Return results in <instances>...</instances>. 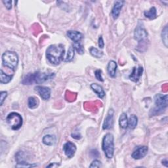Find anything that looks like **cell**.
I'll return each instance as SVG.
<instances>
[{
  "mask_svg": "<svg viewBox=\"0 0 168 168\" xmlns=\"http://www.w3.org/2000/svg\"><path fill=\"white\" fill-rule=\"evenodd\" d=\"M64 53L65 49L62 44H54L47 48L46 57L51 64L58 65L63 60Z\"/></svg>",
  "mask_w": 168,
  "mask_h": 168,
  "instance_id": "cell-1",
  "label": "cell"
},
{
  "mask_svg": "<svg viewBox=\"0 0 168 168\" xmlns=\"http://www.w3.org/2000/svg\"><path fill=\"white\" fill-rule=\"evenodd\" d=\"M89 167H101L102 163L98 160H95L94 161L92 162V163L91 164Z\"/></svg>",
  "mask_w": 168,
  "mask_h": 168,
  "instance_id": "cell-30",
  "label": "cell"
},
{
  "mask_svg": "<svg viewBox=\"0 0 168 168\" xmlns=\"http://www.w3.org/2000/svg\"><path fill=\"white\" fill-rule=\"evenodd\" d=\"M75 51V50H74V48L72 46H71L69 48L67 58H66V59H65V61H66V62H70V61H72L73 60V58H74V55H75V51Z\"/></svg>",
  "mask_w": 168,
  "mask_h": 168,
  "instance_id": "cell-24",
  "label": "cell"
},
{
  "mask_svg": "<svg viewBox=\"0 0 168 168\" xmlns=\"http://www.w3.org/2000/svg\"><path fill=\"white\" fill-rule=\"evenodd\" d=\"M144 16L150 20L155 19L157 17L156 15V9L154 7H151L149 11H146L144 13Z\"/></svg>",
  "mask_w": 168,
  "mask_h": 168,
  "instance_id": "cell-20",
  "label": "cell"
},
{
  "mask_svg": "<svg viewBox=\"0 0 168 168\" xmlns=\"http://www.w3.org/2000/svg\"><path fill=\"white\" fill-rule=\"evenodd\" d=\"M39 101L34 97H30L28 99V106L30 109H34L38 106Z\"/></svg>",
  "mask_w": 168,
  "mask_h": 168,
  "instance_id": "cell-22",
  "label": "cell"
},
{
  "mask_svg": "<svg viewBox=\"0 0 168 168\" xmlns=\"http://www.w3.org/2000/svg\"><path fill=\"white\" fill-rule=\"evenodd\" d=\"M73 47L74 48V50L76 51L80 55H82L84 53V48L83 47L82 45L81 44L80 42L78 43H74L73 44Z\"/></svg>",
  "mask_w": 168,
  "mask_h": 168,
  "instance_id": "cell-26",
  "label": "cell"
},
{
  "mask_svg": "<svg viewBox=\"0 0 168 168\" xmlns=\"http://www.w3.org/2000/svg\"><path fill=\"white\" fill-rule=\"evenodd\" d=\"M95 78L97 80H99V82H104L103 78L102 76V71L101 70H97L95 72Z\"/></svg>",
  "mask_w": 168,
  "mask_h": 168,
  "instance_id": "cell-28",
  "label": "cell"
},
{
  "mask_svg": "<svg viewBox=\"0 0 168 168\" xmlns=\"http://www.w3.org/2000/svg\"><path fill=\"white\" fill-rule=\"evenodd\" d=\"M148 153V147L146 146L139 147L135 149L131 154L132 158L135 160H140L146 156Z\"/></svg>",
  "mask_w": 168,
  "mask_h": 168,
  "instance_id": "cell-10",
  "label": "cell"
},
{
  "mask_svg": "<svg viewBox=\"0 0 168 168\" xmlns=\"http://www.w3.org/2000/svg\"><path fill=\"white\" fill-rule=\"evenodd\" d=\"M57 138L55 135H46L43 138V143L47 146L54 145L56 143Z\"/></svg>",
  "mask_w": 168,
  "mask_h": 168,
  "instance_id": "cell-17",
  "label": "cell"
},
{
  "mask_svg": "<svg viewBox=\"0 0 168 168\" xmlns=\"http://www.w3.org/2000/svg\"><path fill=\"white\" fill-rule=\"evenodd\" d=\"M2 62L4 67L15 70L18 66L19 57L14 51H6L2 55Z\"/></svg>",
  "mask_w": 168,
  "mask_h": 168,
  "instance_id": "cell-3",
  "label": "cell"
},
{
  "mask_svg": "<svg viewBox=\"0 0 168 168\" xmlns=\"http://www.w3.org/2000/svg\"><path fill=\"white\" fill-rule=\"evenodd\" d=\"M7 91H2L1 94H0V105L2 106L3 104V102L7 98Z\"/></svg>",
  "mask_w": 168,
  "mask_h": 168,
  "instance_id": "cell-29",
  "label": "cell"
},
{
  "mask_svg": "<svg viewBox=\"0 0 168 168\" xmlns=\"http://www.w3.org/2000/svg\"><path fill=\"white\" fill-rule=\"evenodd\" d=\"M118 65L116 61H109L107 66V71L108 75L112 78H115L116 74V70H117Z\"/></svg>",
  "mask_w": 168,
  "mask_h": 168,
  "instance_id": "cell-15",
  "label": "cell"
},
{
  "mask_svg": "<svg viewBox=\"0 0 168 168\" xmlns=\"http://www.w3.org/2000/svg\"><path fill=\"white\" fill-rule=\"evenodd\" d=\"M72 137L74 139H80L81 137H82L81 135L78 132H74V133H72Z\"/></svg>",
  "mask_w": 168,
  "mask_h": 168,
  "instance_id": "cell-33",
  "label": "cell"
},
{
  "mask_svg": "<svg viewBox=\"0 0 168 168\" xmlns=\"http://www.w3.org/2000/svg\"><path fill=\"white\" fill-rule=\"evenodd\" d=\"M13 75H8L6 73H5L3 70H0V82L1 84H8L9 82H10L11 81L12 78H13Z\"/></svg>",
  "mask_w": 168,
  "mask_h": 168,
  "instance_id": "cell-18",
  "label": "cell"
},
{
  "mask_svg": "<svg viewBox=\"0 0 168 168\" xmlns=\"http://www.w3.org/2000/svg\"><path fill=\"white\" fill-rule=\"evenodd\" d=\"M98 42H99V47L101 49L104 48L105 43H104V40H103V38H102V36H99Z\"/></svg>",
  "mask_w": 168,
  "mask_h": 168,
  "instance_id": "cell-31",
  "label": "cell"
},
{
  "mask_svg": "<svg viewBox=\"0 0 168 168\" xmlns=\"http://www.w3.org/2000/svg\"><path fill=\"white\" fill-rule=\"evenodd\" d=\"M114 112L113 109H110V110L108 111L103 125H102L103 129H110L112 127L114 124Z\"/></svg>",
  "mask_w": 168,
  "mask_h": 168,
  "instance_id": "cell-11",
  "label": "cell"
},
{
  "mask_svg": "<svg viewBox=\"0 0 168 168\" xmlns=\"http://www.w3.org/2000/svg\"><path fill=\"white\" fill-rule=\"evenodd\" d=\"M156 108L153 110V115L163 112L167 106V95L157 94L154 97Z\"/></svg>",
  "mask_w": 168,
  "mask_h": 168,
  "instance_id": "cell-5",
  "label": "cell"
},
{
  "mask_svg": "<svg viewBox=\"0 0 168 168\" xmlns=\"http://www.w3.org/2000/svg\"><path fill=\"white\" fill-rule=\"evenodd\" d=\"M143 70V68L140 66L138 68L134 67L131 74L129 75V79L134 82H138L140 76H142Z\"/></svg>",
  "mask_w": 168,
  "mask_h": 168,
  "instance_id": "cell-12",
  "label": "cell"
},
{
  "mask_svg": "<svg viewBox=\"0 0 168 168\" xmlns=\"http://www.w3.org/2000/svg\"><path fill=\"white\" fill-rule=\"evenodd\" d=\"M162 40L163 41L166 47H167L168 41H167V26H166L162 32Z\"/></svg>",
  "mask_w": 168,
  "mask_h": 168,
  "instance_id": "cell-25",
  "label": "cell"
},
{
  "mask_svg": "<svg viewBox=\"0 0 168 168\" xmlns=\"http://www.w3.org/2000/svg\"><path fill=\"white\" fill-rule=\"evenodd\" d=\"M125 3L124 1H116L114 5V7L112 9V15L113 19L116 20L117 19L119 16H120L121 9L123 6V4Z\"/></svg>",
  "mask_w": 168,
  "mask_h": 168,
  "instance_id": "cell-13",
  "label": "cell"
},
{
  "mask_svg": "<svg viewBox=\"0 0 168 168\" xmlns=\"http://www.w3.org/2000/svg\"><path fill=\"white\" fill-rule=\"evenodd\" d=\"M55 76V74L53 72H36L35 73H29L24 77L22 83L24 85H32L33 84H40L53 79Z\"/></svg>",
  "mask_w": 168,
  "mask_h": 168,
  "instance_id": "cell-2",
  "label": "cell"
},
{
  "mask_svg": "<svg viewBox=\"0 0 168 168\" xmlns=\"http://www.w3.org/2000/svg\"><path fill=\"white\" fill-rule=\"evenodd\" d=\"M148 36L147 30L143 26L138 25L134 31V38L139 43H142L146 41V39Z\"/></svg>",
  "mask_w": 168,
  "mask_h": 168,
  "instance_id": "cell-7",
  "label": "cell"
},
{
  "mask_svg": "<svg viewBox=\"0 0 168 168\" xmlns=\"http://www.w3.org/2000/svg\"><path fill=\"white\" fill-rule=\"evenodd\" d=\"M67 36L70 40H72L74 43H78L82 40L83 35L80 32L75 30H69L67 32Z\"/></svg>",
  "mask_w": 168,
  "mask_h": 168,
  "instance_id": "cell-14",
  "label": "cell"
},
{
  "mask_svg": "<svg viewBox=\"0 0 168 168\" xmlns=\"http://www.w3.org/2000/svg\"><path fill=\"white\" fill-rule=\"evenodd\" d=\"M102 147L106 158L111 159L114 153V136L112 134L107 133L105 135L102 139Z\"/></svg>",
  "mask_w": 168,
  "mask_h": 168,
  "instance_id": "cell-4",
  "label": "cell"
},
{
  "mask_svg": "<svg viewBox=\"0 0 168 168\" xmlns=\"http://www.w3.org/2000/svg\"><path fill=\"white\" fill-rule=\"evenodd\" d=\"M89 52L91 53V55L97 58H101L102 56H103V52L99 50L98 49H97L96 47H91L89 49Z\"/></svg>",
  "mask_w": 168,
  "mask_h": 168,
  "instance_id": "cell-23",
  "label": "cell"
},
{
  "mask_svg": "<svg viewBox=\"0 0 168 168\" xmlns=\"http://www.w3.org/2000/svg\"><path fill=\"white\" fill-rule=\"evenodd\" d=\"M137 123H138V118L136 116L133 114L130 116L129 119L128 120V127L130 129H135L137 126Z\"/></svg>",
  "mask_w": 168,
  "mask_h": 168,
  "instance_id": "cell-21",
  "label": "cell"
},
{
  "mask_svg": "<svg viewBox=\"0 0 168 168\" xmlns=\"http://www.w3.org/2000/svg\"><path fill=\"white\" fill-rule=\"evenodd\" d=\"M59 166V164H57V163H53V164H50V165L47 166V167H57V166Z\"/></svg>",
  "mask_w": 168,
  "mask_h": 168,
  "instance_id": "cell-35",
  "label": "cell"
},
{
  "mask_svg": "<svg viewBox=\"0 0 168 168\" xmlns=\"http://www.w3.org/2000/svg\"><path fill=\"white\" fill-rule=\"evenodd\" d=\"M35 90L39 95L41 97V98L45 101H47L50 99L51 97V89L50 88L45 86H36L35 88Z\"/></svg>",
  "mask_w": 168,
  "mask_h": 168,
  "instance_id": "cell-9",
  "label": "cell"
},
{
  "mask_svg": "<svg viewBox=\"0 0 168 168\" xmlns=\"http://www.w3.org/2000/svg\"><path fill=\"white\" fill-rule=\"evenodd\" d=\"M77 148L75 144L72 142L68 141L63 146V151L68 158H72L74 156Z\"/></svg>",
  "mask_w": 168,
  "mask_h": 168,
  "instance_id": "cell-8",
  "label": "cell"
},
{
  "mask_svg": "<svg viewBox=\"0 0 168 168\" xmlns=\"http://www.w3.org/2000/svg\"><path fill=\"white\" fill-rule=\"evenodd\" d=\"M162 164L164 165L166 167H168V162L167 160H162Z\"/></svg>",
  "mask_w": 168,
  "mask_h": 168,
  "instance_id": "cell-34",
  "label": "cell"
},
{
  "mask_svg": "<svg viewBox=\"0 0 168 168\" xmlns=\"http://www.w3.org/2000/svg\"><path fill=\"white\" fill-rule=\"evenodd\" d=\"M6 122L8 125L13 130L19 129L23 125V118L17 112H11L7 116Z\"/></svg>",
  "mask_w": 168,
  "mask_h": 168,
  "instance_id": "cell-6",
  "label": "cell"
},
{
  "mask_svg": "<svg viewBox=\"0 0 168 168\" xmlns=\"http://www.w3.org/2000/svg\"><path fill=\"white\" fill-rule=\"evenodd\" d=\"M91 88L97 95L99 98L102 99L105 96V92L101 85L97 84H92L91 85Z\"/></svg>",
  "mask_w": 168,
  "mask_h": 168,
  "instance_id": "cell-16",
  "label": "cell"
},
{
  "mask_svg": "<svg viewBox=\"0 0 168 168\" xmlns=\"http://www.w3.org/2000/svg\"><path fill=\"white\" fill-rule=\"evenodd\" d=\"M3 3L5 4V7H7V9H11L12 8V1H3Z\"/></svg>",
  "mask_w": 168,
  "mask_h": 168,
  "instance_id": "cell-32",
  "label": "cell"
},
{
  "mask_svg": "<svg viewBox=\"0 0 168 168\" xmlns=\"http://www.w3.org/2000/svg\"><path fill=\"white\" fill-rule=\"evenodd\" d=\"M119 124L123 129H126L128 127V118L126 113H122L120 115Z\"/></svg>",
  "mask_w": 168,
  "mask_h": 168,
  "instance_id": "cell-19",
  "label": "cell"
},
{
  "mask_svg": "<svg viewBox=\"0 0 168 168\" xmlns=\"http://www.w3.org/2000/svg\"><path fill=\"white\" fill-rule=\"evenodd\" d=\"M37 165L36 164H30L28 162H20V163H17V164L16 165V167H36Z\"/></svg>",
  "mask_w": 168,
  "mask_h": 168,
  "instance_id": "cell-27",
  "label": "cell"
}]
</instances>
